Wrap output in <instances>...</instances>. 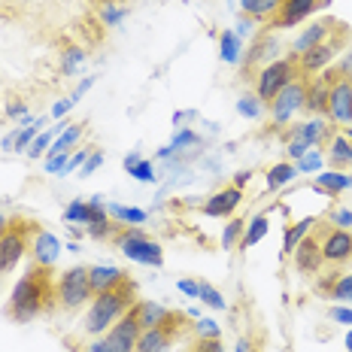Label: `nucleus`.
Returning <instances> with one entry per match:
<instances>
[{
    "instance_id": "37998d69",
    "label": "nucleus",
    "mask_w": 352,
    "mask_h": 352,
    "mask_svg": "<svg viewBox=\"0 0 352 352\" xmlns=\"http://www.w3.org/2000/svg\"><path fill=\"white\" fill-rule=\"evenodd\" d=\"M94 152V146H82V149H76V152H70V161L64 164V170H61V176H67V173H73V170H79V167L88 161V155Z\"/></svg>"
},
{
    "instance_id": "2eb2a0df",
    "label": "nucleus",
    "mask_w": 352,
    "mask_h": 352,
    "mask_svg": "<svg viewBox=\"0 0 352 352\" xmlns=\"http://www.w3.org/2000/svg\"><path fill=\"white\" fill-rule=\"evenodd\" d=\"M137 337H140V325H137L134 313H124L113 328L104 334L107 340V352H134L137 349Z\"/></svg>"
},
{
    "instance_id": "bb28decb",
    "label": "nucleus",
    "mask_w": 352,
    "mask_h": 352,
    "mask_svg": "<svg viewBox=\"0 0 352 352\" xmlns=\"http://www.w3.org/2000/svg\"><path fill=\"white\" fill-rule=\"evenodd\" d=\"M219 58H222L225 64H240V58H243V46H240V36L234 31L219 34Z\"/></svg>"
},
{
    "instance_id": "052dcab7",
    "label": "nucleus",
    "mask_w": 352,
    "mask_h": 352,
    "mask_svg": "<svg viewBox=\"0 0 352 352\" xmlns=\"http://www.w3.org/2000/svg\"><path fill=\"white\" fill-rule=\"evenodd\" d=\"M137 161H140V155H137V152H131V155H124V161H122V164H124V170H131V167H134Z\"/></svg>"
},
{
    "instance_id": "9b49d317",
    "label": "nucleus",
    "mask_w": 352,
    "mask_h": 352,
    "mask_svg": "<svg viewBox=\"0 0 352 352\" xmlns=\"http://www.w3.org/2000/svg\"><path fill=\"white\" fill-rule=\"evenodd\" d=\"M334 124H352V73L337 67V79L331 85V94H328V116Z\"/></svg>"
},
{
    "instance_id": "5fc2aeb1",
    "label": "nucleus",
    "mask_w": 352,
    "mask_h": 352,
    "mask_svg": "<svg viewBox=\"0 0 352 352\" xmlns=\"http://www.w3.org/2000/svg\"><path fill=\"white\" fill-rule=\"evenodd\" d=\"M331 319L343 322V325H352V310H346V307H334V310H331Z\"/></svg>"
},
{
    "instance_id": "8fccbe9b",
    "label": "nucleus",
    "mask_w": 352,
    "mask_h": 352,
    "mask_svg": "<svg viewBox=\"0 0 352 352\" xmlns=\"http://www.w3.org/2000/svg\"><path fill=\"white\" fill-rule=\"evenodd\" d=\"M100 164H104V152H100V149H94L91 155H88V161H85V164L79 167V176H91V173L98 170Z\"/></svg>"
},
{
    "instance_id": "864d4df0",
    "label": "nucleus",
    "mask_w": 352,
    "mask_h": 352,
    "mask_svg": "<svg viewBox=\"0 0 352 352\" xmlns=\"http://www.w3.org/2000/svg\"><path fill=\"white\" fill-rule=\"evenodd\" d=\"M94 79H98V76H88V79H82V82H79V85H76V91H73V94H70V100H73V104H76V100H79V98H82V94L88 91V88H91V85H94Z\"/></svg>"
},
{
    "instance_id": "680f3d73",
    "label": "nucleus",
    "mask_w": 352,
    "mask_h": 352,
    "mask_svg": "<svg viewBox=\"0 0 352 352\" xmlns=\"http://www.w3.org/2000/svg\"><path fill=\"white\" fill-rule=\"evenodd\" d=\"M6 225H10V219H6V216H3V212H0V234H3V231H6Z\"/></svg>"
},
{
    "instance_id": "39448f33",
    "label": "nucleus",
    "mask_w": 352,
    "mask_h": 352,
    "mask_svg": "<svg viewBox=\"0 0 352 352\" xmlns=\"http://www.w3.org/2000/svg\"><path fill=\"white\" fill-rule=\"evenodd\" d=\"M34 231H36V222H31V219H10L6 231L0 234V276L10 274L21 261V255L31 246Z\"/></svg>"
},
{
    "instance_id": "4be33fe9",
    "label": "nucleus",
    "mask_w": 352,
    "mask_h": 352,
    "mask_svg": "<svg viewBox=\"0 0 352 352\" xmlns=\"http://www.w3.org/2000/svg\"><path fill=\"white\" fill-rule=\"evenodd\" d=\"M319 292H325L337 304H352V274H340V270H331L328 280H319Z\"/></svg>"
},
{
    "instance_id": "6e6d98bb",
    "label": "nucleus",
    "mask_w": 352,
    "mask_h": 352,
    "mask_svg": "<svg viewBox=\"0 0 352 352\" xmlns=\"http://www.w3.org/2000/svg\"><path fill=\"white\" fill-rule=\"evenodd\" d=\"M79 352H107V340H104V337H94V340H88Z\"/></svg>"
},
{
    "instance_id": "2f4dec72",
    "label": "nucleus",
    "mask_w": 352,
    "mask_h": 352,
    "mask_svg": "<svg viewBox=\"0 0 352 352\" xmlns=\"http://www.w3.org/2000/svg\"><path fill=\"white\" fill-rule=\"evenodd\" d=\"M313 225H316V219H304V222L289 225V228H285V240H283V255H285V258H289V255L295 252L298 240H300V237H307V234L313 231Z\"/></svg>"
},
{
    "instance_id": "f3484780",
    "label": "nucleus",
    "mask_w": 352,
    "mask_h": 352,
    "mask_svg": "<svg viewBox=\"0 0 352 352\" xmlns=\"http://www.w3.org/2000/svg\"><path fill=\"white\" fill-rule=\"evenodd\" d=\"M58 252H61V243H58L55 234L36 228L34 237H31V261L34 264H43V267H55Z\"/></svg>"
},
{
    "instance_id": "c9c22d12",
    "label": "nucleus",
    "mask_w": 352,
    "mask_h": 352,
    "mask_svg": "<svg viewBox=\"0 0 352 352\" xmlns=\"http://www.w3.org/2000/svg\"><path fill=\"white\" fill-rule=\"evenodd\" d=\"M197 298H201V304H207L210 310H225V298H222V292H219L216 285L204 283V280H201V292H197Z\"/></svg>"
},
{
    "instance_id": "6e6552de",
    "label": "nucleus",
    "mask_w": 352,
    "mask_h": 352,
    "mask_svg": "<svg viewBox=\"0 0 352 352\" xmlns=\"http://www.w3.org/2000/svg\"><path fill=\"white\" fill-rule=\"evenodd\" d=\"M349 40V28L346 25H337V31L328 36L325 43H319V46H313L310 52L298 55V67H300V76H316L325 67H331L334 55L343 49V43Z\"/></svg>"
},
{
    "instance_id": "9d476101",
    "label": "nucleus",
    "mask_w": 352,
    "mask_h": 352,
    "mask_svg": "<svg viewBox=\"0 0 352 352\" xmlns=\"http://www.w3.org/2000/svg\"><path fill=\"white\" fill-rule=\"evenodd\" d=\"M319 243H322V261L337 267V264L352 261V228H331V225H316Z\"/></svg>"
},
{
    "instance_id": "4d7b16f0",
    "label": "nucleus",
    "mask_w": 352,
    "mask_h": 352,
    "mask_svg": "<svg viewBox=\"0 0 352 352\" xmlns=\"http://www.w3.org/2000/svg\"><path fill=\"white\" fill-rule=\"evenodd\" d=\"M234 34H237V36H249V34H252V19H249V16H240V19H237V31H234Z\"/></svg>"
},
{
    "instance_id": "e433bc0d",
    "label": "nucleus",
    "mask_w": 352,
    "mask_h": 352,
    "mask_svg": "<svg viewBox=\"0 0 352 352\" xmlns=\"http://www.w3.org/2000/svg\"><path fill=\"white\" fill-rule=\"evenodd\" d=\"M192 331H195V337H201V340H212V337H222V328H219L212 319H207V316L195 319V322H192Z\"/></svg>"
},
{
    "instance_id": "f257e3e1",
    "label": "nucleus",
    "mask_w": 352,
    "mask_h": 352,
    "mask_svg": "<svg viewBox=\"0 0 352 352\" xmlns=\"http://www.w3.org/2000/svg\"><path fill=\"white\" fill-rule=\"evenodd\" d=\"M58 307V298H55V276H52V267H43V264H34L28 267V274L16 283L10 295V319L16 322H31L43 313L55 310Z\"/></svg>"
},
{
    "instance_id": "393cba45",
    "label": "nucleus",
    "mask_w": 352,
    "mask_h": 352,
    "mask_svg": "<svg viewBox=\"0 0 352 352\" xmlns=\"http://www.w3.org/2000/svg\"><path fill=\"white\" fill-rule=\"evenodd\" d=\"M88 131V122H70L67 128L61 131V134L55 137V143L49 146V152H46V158H52V155H58V152H70L73 146H76L79 140H82V134Z\"/></svg>"
},
{
    "instance_id": "f8f14e48",
    "label": "nucleus",
    "mask_w": 352,
    "mask_h": 352,
    "mask_svg": "<svg viewBox=\"0 0 352 352\" xmlns=\"http://www.w3.org/2000/svg\"><path fill=\"white\" fill-rule=\"evenodd\" d=\"M328 0H283L276 16L267 21V31H285V28H298L307 21L316 10H322Z\"/></svg>"
},
{
    "instance_id": "ddd939ff",
    "label": "nucleus",
    "mask_w": 352,
    "mask_h": 352,
    "mask_svg": "<svg viewBox=\"0 0 352 352\" xmlns=\"http://www.w3.org/2000/svg\"><path fill=\"white\" fill-rule=\"evenodd\" d=\"M337 79V67H325L316 76H307V91H304V109L313 116H328V94Z\"/></svg>"
},
{
    "instance_id": "a19ab883",
    "label": "nucleus",
    "mask_w": 352,
    "mask_h": 352,
    "mask_svg": "<svg viewBox=\"0 0 352 352\" xmlns=\"http://www.w3.org/2000/svg\"><path fill=\"white\" fill-rule=\"evenodd\" d=\"M128 176H134V179H140V182H155L158 176H155V167H152V161H146L140 158L134 167L128 170Z\"/></svg>"
},
{
    "instance_id": "dca6fc26",
    "label": "nucleus",
    "mask_w": 352,
    "mask_h": 352,
    "mask_svg": "<svg viewBox=\"0 0 352 352\" xmlns=\"http://www.w3.org/2000/svg\"><path fill=\"white\" fill-rule=\"evenodd\" d=\"M240 201H243V188L225 186V188H219L216 195L207 197V204H204V216H210V219H231L234 212H237Z\"/></svg>"
},
{
    "instance_id": "603ef678",
    "label": "nucleus",
    "mask_w": 352,
    "mask_h": 352,
    "mask_svg": "<svg viewBox=\"0 0 352 352\" xmlns=\"http://www.w3.org/2000/svg\"><path fill=\"white\" fill-rule=\"evenodd\" d=\"M70 109H73V100H70V98L58 100V104L52 107V119H55V122H58V119H64V116H67V113H70Z\"/></svg>"
},
{
    "instance_id": "f704fd0d",
    "label": "nucleus",
    "mask_w": 352,
    "mask_h": 352,
    "mask_svg": "<svg viewBox=\"0 0 352 352\" xmlns=\"http://www.w3.org/2000/svg\"><path fill=\"white\" fill-rule=\"evenodd\" d=\"M243 231H246L243 219H231V222L225 225V231H222V249H234V246H237L240 237H243Z\"/></svg>"
},
{
    "instance_id": "58836bf2",
    "label": "nucleus",
    "mask_w": 352,
    "mask_h": 352,
    "mask_svg": "<svg viewBox=\"0 0 352 352\" xmlns=\"http://www.w3.org/2000/svg\"><path fill=\"white\" fill-rule=\"evenodd\" d=\"M261 109H264V104H261L258 98H255V94H243V98L237 100V113L246 116V119H258Z\"/></svg>"
},
{
    "instance_id": "a18cd8bd",
    "label": "nucleus",
    "mask_w": 352,
    "mask_h": 352,
    "mask_svg": "<svg viewBox=\"0 0 352 352\" xmlns=\"http://www.w3.org/2000/svg\"><path fill=\"white\" fill-rule=\"evenodd\" d=\"M188 352H225V343L222 337H212V340H201V337H195L192 349Z\"/></svg>"
},
{
    "instance_id": "3c124183",
    "label": "nucleus",
    "mask_w": 352,
    "mask_h": 352,
    "mask_svg": "<svg viewBox=\"0 0 352 352\" xmlns=\"http://www.w3.org/2000/svg\"><path fill=\"white\" fill-rule=\"evenodd\" d=\"M176 289H179L182 295H188V298H197V292H201V283H197V280H179V283H176Z\"/></svg>"
},
{
    "instance_id": "412c9836",
    "label": "nucleus",
    "mask_w": 352,
    "mask_h": 352,
    "mask_svg": "<svg viewBox=\"0 0 352 352\" xmlns=\"http://www.w3.org/2000/svg\"><path fill=\"white\" fill-rule=\"evenodd\" d=\"M280 49V43H276V36H270V34H264L258 36V40L252 43V49H249V55L243 58V73L249 76V73H255V67L258 64H270L274 61V52Z\"/></svg>"
},
{
    "instance_id": "09e8293b",
    "label": "nucleus",
    "mask_w": 352,
    "mask_h": 352,
    "mask_svg": "<svg viewBox=\"0 0 352 352\" xmlns=\"http://www.w3.org/2000/svg\"><path fill=\"white\" fill-rule=\"evenodd\" d=\"M116 228H119V222H98V225H88V234H91L94 240H107Z\"/></svg>"
},
{
    "instance_id": "aec40b11",
    "label": "nucleus",
    "mask_w": 352,
    "mask_h": 352,
    "mask_svg": "<svg viewBox=\"0 0 352 352\" xmlns=\"http://www.w3.org/2000/svg\"><path fill=\"white\" fill-rule=\"evenodd\" d=\"M124 276L128 274H124L122 267H116V264H94V267H88V285H91V295H100V292L119 285Z\"/></svg>"
},
{
    "instance_id": "b1692460",
    "label": "nucleus",
    "mask_w": 352,
    "mask_h": 352,
    "mask_svg": "<svg viewBox=\"0 0 352 352\" xmlns=\"http://www.w3.org/2000/svg\"><path fill=\"white\" fill-rule=\"evenodd\" d=\"M349 186H352V176H346L343 170H322L316 179H313V188L328 197H337L340 192H346Z\"/></svg>"
},
{
    "instance_id": "473e14b6",
    "label": "nucleus",
    "mask_w": 352,
    "mask_h": 352,
    "mask_svg": "<svg viewBox=\"0 0 352 352\" xmlns=\"http://www.w3.org/2000/svg\"><path fill=\"white\" fill-rule=\"evenodd\" d=\"M124 16H128V6L113 3V0H107V3H100V12H98L100 25L116 28V25H122V21H124Z\"/></svg>"
},
{
    "instance_id": "7c9ffc66",
    "label": "nucleus",
    "mask_w": 352,
    "mask_h": 352,
    "mask_svg": "<svg viewBox=\"0 0 352 352\" xmlns=\"http://www.w3.org/2000/svg\"><path fill=\"white\" fill-rule=\"evenodd\" d=\"M295 176H298V170H295L292 161H280V164H274L267 170V192H280L285 182H292Z\"/></svg>"
},
{
    "instance_id": "a211bd4d",
    "label": "nucleus",
    "mask_w": 352,
    "mask_h": 352,
    "mask_svg": "<svg viewBox=\"0 0 352 352\" xmlns=\"http://www.w3.org/2000/svg\"><path fill=\"white\" fill-rule=\"evenodd\" d=\"M340 25V21H334V19H322V21H316V25H310L304 34L298 36L295 43H292V52L295 55H304V52H310L313 46H319V43H325L328 36L334 34V28Z\"/></svg>"
},
{
    "instance_id": "79ce46f5",
    "label": "nucleus",
    "mask_w": 352,
    "mask_h": 352,
    "mask_svg": "<svg viewBox=\"0 0 352 352\" xmlns=\"http://www.w3.org/2000/svg\"><path fill=\"white\" fill-rule=\"evenodd\" d=\"M295 170L298 173H316V170H322V152H307L304 158L295 161Z\"/></svg>"
},
{
    "instance_id": "49530a36",
    "label": "nucleus",
    "mask_w": 352,
    "mask_h": 352,
    "mask_svg": "<svg viewBox=\"0 0 352 352\" xmlns=\"http://www.w3.org/2000/svg\"><path fill=\"white\" fill-rule=\"evenodd\" d=\"M328 225L331 228H352V210H331L328 212Z\"/></svg>"
},
{
    "instance_id": "c756f323",
    "label": "nucleus",
    "mask_w": 352,
    "mask_h": 352,
    "mask_svg": "<svg viewBox=\"0 0 352 352\" xmlns=\"http://www.w3.org/2000/svg\"><path fill=\"white\" fill-rule=\"evenodd\" d=\"M107 212L109 219H116L119 225H143L149 219L146 210H137V207H122V204H107Z\"/></svg>"
},
{
    "instance_id": "c85d7f7f",
    "label": "nucleus",
    "mask_w": 352,
    "mask_h": 352,
    "mask_svg": "<svg viewBox=\"0 0 352 352\" xmlns=\"http://www.w3.org/2000/svg\"><path fill=\"white\" fill-rule=\"evenodd\" d=\"M328 161H331V167H337V170L352 164V143L343 134H337L331 146H328Z\"/></svg>"
},
{
    "instance_id": "72a5a7b5",
    "label": "nucleus",
    "mask_w": 352,
    "mask_h": 352,
    "mask_svg": "<svg viewBox=\"0 0 352 352\" xmlns=\"http://www.w3.org/2000/svg\"><path fill=\"white\" fill-rule=\"evenodd\" d=\"M82 61H85V52L79 46H67L64 49V55H61V73H67V76H73L79 67H82Z\"/></svg>"
},
{
    "instance_id": "13d9d810",
    "label": "nucleus",
    "mask_w": 352,
    "mask_h": 352,
    "mask_svg": "<svg viewBox=\"0 0 352 352\" xmlns=\"http://www.w3.org/2000/svg\"><path fill=\"white\" fill-rule=\"evenodd\" d=\"M249 179H252V173H249V170H240L237 176H234V186H237V188H243Z\"/></svg>"
},
{
    "instance_id": "423d86ee",
    "label": "nucleus",
    "mask_w": 352,
    "mask_h": 352,
    "mask_svg": "<svg viewBox=\"0 0 352 352\" xmlns=\"http://www.w3.org/2000/svg\"><path fill=\"white\" fill-rule=\"evenodd\" d=\"M58 310H79L85 300H91V285H88V267H67L55 283Z\"/></svg>"
},
{
    "instance_id": "de8ad7c7",
    "label": "nucleus",
    "mask_w": 352,
    "mask_h": 352,
    "mask_svg": "<svg viewBox=\"0 0 352 352\" xmlns=\"http://www.w3.org/2000/svg\"><path fill=\"white\" fill-rule=\"evenodd\" d=\"M28 116V104L21 98H10L6 100V119H25Z\"/></svg>"
},
{
    "instance_id": "0e129e2a",
    "label": "nucleus",
    "mask_w": 352,
    "mask_h": 352,
    "mask_svg": "<svg viewBox=\"0 0 352 352\" xmlns=\"http://www.w3.org/2000/svg\"><path fill=\"white\" fill-rule=\"evenodd\" d=\"M346 343H349V352H352V334H349V337H346Z\"/></svg>"
},
{
    "instance_id": "20e7f679",
    "label": "nucleus",
    "mask_w": 352,
    "mask_h": 352,
    "mask_svg": "<svg viewBox=\"0 0 352 352\" xmlns=\"http://www.w3.org/2000/svg\"><path fill=\"white\" fill-rule=\"evenodd\" d=\"M300 76V67H298V55H285V58H274L270 64H264L255 76V98L261 100L264 107L274 100V94L285 88L292 79Z\"/></svg>"
},
{
    "instance_id": "f03ea898",
    "label": "nucleus",
    "mask_w": 352,
    "mask_h": 352,
    "mask_svg": "<svg viewBox=\"0 0 352 352\" xmlns=\"http://www.w3.org/2000/svg\"><path fill=\"white\" fill-rule=\"evenodd\" d=\"M137 285L131 276H124L119 285H113V289L100 292V295L91 298V307H88V316H85V325L82 331L91 334V337H104L109 328L119 322L124 313L131 310V307L137 304Z\"/></svg>"
},
{
    "instance_id": "e2e57ef3",
    "label": "nucleus",
    "mask_w": 352,
    "mask_h": 352,
    "mask_svg": "<svg viewBox=\"0 0 352 352\" xmlns=\"http://www.w3.org/2000/svg\"><path fill=\"white\" fill-rule=\"evenodd\" d=\"M343 137H346V140L352 143V128H349V124H346V128H343Z\"/></svg>"
},
{
    "instance_id": "bf43d9fd",
    "label": "nucleus",
    "mask_w": 352,
    "mask_h": 352,
    "mask_svg": "<svg viewBox=\"0 0 352 352\" xmlns=\"http://www.w3.org/2000/svg\"><path fill=\"white\" fill-rule=\"evenodd\" d=\"M234 352H252V340H249V337H240L237 349H234Z\"/></svg>"
},
{
    "instance_id": "4c0bfd02",
    "label": "nucleus",
    "mask_w": 352,
    "mask_h": 352,
    "mask_svg": "<svg viewBox=\"0 0 352 352\" xmlns=\"http://www.w3.org/2000/svg\"><path fill=\"white\" fill-rule=\"evenodd\" d=\"M64 219L70 225H88V201H70L64 210Z\"/></svg>"
},
{
    "instance_id": "a878e982",
    "label": "nucleus",
    "mask_w": 352,
    "mask_h": 352,
    "mask_svg": "<svg viewBox=\"0 0 352 352\" xmlns=\"http://www.w3.org/2000/svg\"><path fill=\"white\" fill-rule=\"evenodd\" d=\"M280 3L283 0H240V10L252 21H270L280 10Z\"/></svg>"
},
{
    "instance_id": "7ed1b4c3",
    "label": "nucleus",
    "mask_w": 352,
    "mask_h": 352,
    "mask_svg": "<svg viewBox=\"0 0 352 352\" xmlns=\"http://www.w3.org/2000/svg\"><path fill=\"white\" fill-rule=\"evenodd\" d=\"M113 243L119 246V252L124 258H131L137 264H149V267H161L164 264V249L152 237H146V231L140 225H119L113 231Z\"/></svg>"
},
{
    "instance_id": "c03bdc74",
    "label": "nucleus",
    "mask_w": 352,
    "mask_h": 352,
    "mask_svg": "<svg viewBox=\"0 0 352 352\" xmlns=\"http://www.w3.org/2000/svg\"><path fill=\"white\" fill-rule=\"evenodd\" d=\"M197 143H201V137H197L195 131L182 128L179 134H173V140H170V149H173V152H179V149H186V146H197Z\"/></svg>"
},
{
    "instance_id": "5701e85b",
    "label": "nucleus",
    "mask_w": 352,
    "mask_h": 352,
    "mask_svg": "<svg viewBox=\"0 0 352 352\" xmlns=\"http://www.w3.org/2000/svg\"><path fill=\"white\" fill-rule=\"evenodd\" d=\"M289 140H295L300 146H307V149H316V146H322L328 140V124L322 119H313V122H304L298 124L295 131L289 134Z\"/></svg>"
},
{
    "instance_id": "1a4fd4ad",
    "label": "nucleus",
    "mask_w": 352,
    "mask_h": 352,
    "mask_svg": "<svg viewBox=\"0 0 352 352\" xmlns=\"http://www.w3.org/2000/svg\"><path fill=\"white\" fill-rule=\"evenodd\" d=\"M304 91H307V76H298L292 79L285 88L274 94V100L267 104V113H270V122L274 124H289L295 116L304 109Z\"/></svg>"
},
{
    "instance_id": "6ab92c4d",
    "label": "nucleus",
    "mask_w": 352,
    "mask_h": 352,
    "mask_svg": "<svg viewBox=\"0 0 352 352\" xmlns=\"http://www.w3.org/2000/svg\"><path fill=\"white\" fill-rule=\"evenodd\" d=\"M131 313L137 316V325H140V331H146V328L164 325V322L173 316V310H167V307L155 304V300H137V304L131 307Z\"/></svg>"
},
{
    "instance_id": "cd10ccee",
    "label": "nucleus",
    "mask_w": 352,
    "mask_h": 352,
    "mask_svg": "<svg viewBox=\"0 0 352 352\" xmlns=\"http://www.w3.org/2000/svg\"><path fill=\"white\" fill-rule=\"evenodd\" d=\"M267 216H264V212H258V216H252L246 222V231H243V237H240V249H249V246H255V243H261L264 240V234H267Z\"/></svg>"
},
{
    "instance_id": "0eeeda50",
    "label": "nucleus",
    "mask_w": 352,
    "mask_h": 352,
    "mask_svg": "<svg viewBox=\"0 0 352 352\" xmlns=\"http://www.w3.org/2000/svg\"><path fill=\"white\" fill-rule=\"evenodd\" d=\"M186 328H192V322H188V313H176L164 322V325L158 328H146V331H140V337H137V349L134 352H170L173 340L179 337Z\"/></svg>"
},
{
    "instance_id": "ea45409f",
    "label": "nucleus",
    "mask_w": 352,
    "mask_h": 352,
    "mask_svg": "<svg viewBox=\"0 0 352 352\" xmlns=\"http://www.w3.org/2000/svg\"><path fill=\"white\" fill-rule=\"evenodd\" d=\"M98 222H109V212H107V204L100 195H94L88 201V225H98Z\"/></svg>"
},
{
    "instance_id": "4468645a",
    "label": "nucleus",
    "mask_w": 352,
    "mask_h": 352,
    "mask_svg": "<svg viewBox=\"0 0 352 352\" xmlns=\"http://www.w3.org/2000/svg\"><path fill=\"white\" fill-rule=\"evenodd\" d=\"M316 228V225H313ZM292 264H295V270L298 274H304V276H316L319 270H322V243H319V231H310L307 237H300L298 240V246H295V252L289 255Z\"/></svg>"
}]
</instances>
